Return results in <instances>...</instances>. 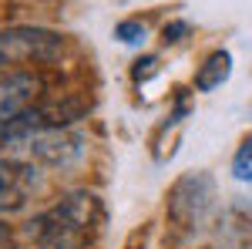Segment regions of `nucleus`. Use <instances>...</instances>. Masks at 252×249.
Masks as SVG:
<instances>
[{
	"instance_id": "1",
	"label": "nucleus",
	"mask_w": 252,
	"mask_h": 249,
	"mask_svg": "<svg viewBox=\"0 0 252 249\" xmlns=\"http://www.w3.org/2000/svg\"><path fill=\"white\" fill-rule=\"evenodd\" d=\"M101 222L104 206L94 192H67L61 202H54L24 226L27 249H84Z\"/></svg>"
},
{
	"instance_id": "2",
	"label": "nucleus",
	"mask_w": 252,
	"mask_h": 249,
	"mask_svg": "<svg viewBox=\"0 0 252 249\" xmlns=\"http://www.w3.org/2000/svg\"><path fill=\"white\" fill-rule=\"evenodd\" d=\"M215 178L209 172H185L175 178V185L165 195V215L175 239H192L212 222L215 212Z\"/></svg>"
},
{
	"instance_id": "3",
	"label": "nucleus",
	"mask_w": 252,
	"mask_h": 249,
	"mask_svg": "<svg viewBox=\"0 0 252 249\" xmlns=\"http://www.w3.org/2000/svg\"><path fill=\"white\" fill-rule=\"evenodd\" d=\"M84 152H88V138L81 132L51 128V125L31 128L10 142L14 158H24L31 165H44V169H71L84 158Z\"/></svg>"
},
{
	"instance_id": "4",
	"label": "nucleus",
	"mask_w": 252,
	"mask_h": 249,
	"mask_svg": "<svg viewBox=\"0 0 252 249\" xmlns=\"http://www.w3.org/2000/svg\"><path fill=\"white\" fill-rule=\"evenodd\" d=\"M64 34L51 27L17 24L0 31V64H51L64 54Z\"/></svg>"
},
{
	"instance_id": "5",
	"label": "nucleus",
	"mask_w": 252,
	"mask_h": 249,
	"mask_svg": "<svg viewBox=\"0 0 252 249\" xmlns=\"http://www.w3.org/2000/svg\"><path fill=\"white\" fill-rule=\"evenodd\" d=\"M40 189V172L37 165L14 158V155H3L0 158V215L7 212H20L34 192Z\"/></svg>"
},
{
	"instance_id": "6",
	"label": "nucleus",
	"mask_w": 252,
	"mask_h": 249,
	"mask_svg": "<svg viewBox=\"0 0 252 249\" xmlns=\"http://www.w3.org/2000/svg\"><path fill=\"white\" fill-rule=\"evenodd\" d=\"M37 95H40V77H34L31 71L0 74V125L20 118L24 111H31Z\"/></svg>"
},
{
	"instance_id": "7",
	"label": "nucleus",
	"mask_w": 252,
	"mask_h": 249,
	"mask_svg": "<svg viewBox=\"0 0 252 249\" xmlns=\"http://www.w3.org/2000/svg\"><path fill=\"white\" fill-rule=\"evenodd\" d=\"M229 74H232V54L225 47H219V51H212L209 58L198 64V71H195V91H215V88H222L229 81Z\"/></svg>"
},
{
	"instance_id": "8",
	"label": "nucleus",
	"mask_w": 252,
	"mask_h": 249,
	"mask_svg": "<svg viewBox=\"0 0 252 249\" xmlns=\"http://www.w3.org/2000/svg\"><path fill=\"white\" fill-rule=\"evenodd\" d=\"M158 71H161V61H158L155 54H145V58H138L135 64H131V84L141 88V84H148Z\"/></svg>"
},
{
	"instance_id": "9",
	"label": "nucleus",
	"mask_w": 252,
	"mask_h": 249,
	"mask_svg": "<svg viewBox=\"0 0 252 249\" xmlns=\"http://www.w3.org/2000/svg\"><path fill=\"white\" fill-rule=\"evenodd\" d=\"M232 175L239 182H252V138H246L239 145V152L232 158Z\"/></svg>"
},
{
	"instance_id": "10",
	"label": "nucleus",
	"mask_w": 252,
	"mask_h": 249,
	"mask_svg": "<svg viewBox=\"0 0 252 249\" xmlns=\"http://www.w3.org/2000/svg\"><path fill=\"white\" fill-rule=\"evenodd\" d=\"M145 34H148V27L141 20H121L115 27V37L121 44H145Z\"/></svg>"
},
{
	"instance_id": "11",
	"label": "nucleus",
	"mask_w": 252,
	"mask_h": 249,
	"mask_svg": "<svg viewBox=\"0 0 252 249\" xmlns=\"http://www.w3.org/2000/svg\"><path fill=\"white\" fill-rule=\"evenodd\" d=\"M189 34V24L185 20H172V24H165V31H161V40L165 44H178V40Z\"/></svg>"
},
{
	"instance_id": "12",
	"label": "nucleus",
	"mask_w": 252,
	"mask_h": 249,
	"mask_svg": "<svg viewBox=\"0 0 252 249\" xmlns=\"http://www.w3.org/2000/svg\"><path fill=\"white\" fill-rule=\"evenodd\" d=\"M7 239H10V229H7V226L0 222V243H7Z\"/></svg>"
},
{
	"instance_id": "13",
	"label": "nucleus",
	"mask_w": 252,
	"mask_h": 249,
	"mask_svg": "<svg viewBox=\"0 0 252 249\" xmlns=\"http://www.w3.org/2000/svg\"><path fill=\"white\" fill-rule=\"evenodd\" d=\"M24 249H27V246H24Z\"/></svg>"
}]
</instances>
